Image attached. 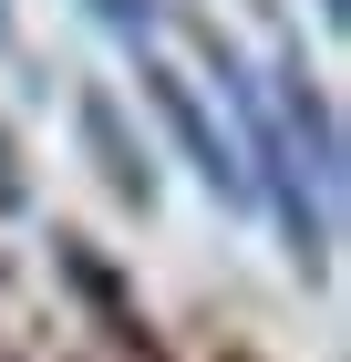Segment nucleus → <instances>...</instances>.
<instances>
[{
  "label": "nucleus",
  "instance_id": "f257e3e1",
  "mask_svg": "<svg viewBox=\"0 0 351 362\" xmlns=\"http://www.w3.org/2000/svg\"><path fill=\"white\" fill-rule=\"evenodd\" d=\"M135 83L155 93V114H165V124H176V145H186V166L207 176L217 197H238V187H248V166H238V145H227V135H217V124H207V104H196V93L176 83V73H155V62H145Z\"/></svg>",
  "mask_w": 351,
  "mask_h": 362
},
{
  "label": "nucleus",
  "instance_id": "f03ea898",
  "mask_svg": "<svg viewBox=\"0 0 351 362\" xmlns=\"http://www.w3.org/2000/svg\"><path fill=\"white\" fill-rule=\"evenodd\" d=\"M83 135H93V156H104V176H114L124 197H135V207L155 197V176H145V156L124 145V124H114V104H104V93H83Z\"/></svg>",
  "mask_w": 351,
  "mask_h": 362
},
{
  "label": "nucleus",
  "instance_id": "7ed1b4c3",
  "mask_svg": "<svg viewBox=\"0 0 351 362\" xmlns=\"http://www.w3.org/2000/svg\"><path fill=\"white\" fill-rule=\"evenodd\" d=\"M279 114H290L299 135H310V166H321V176H341V124H331V104H321V83H310L299 62H290V83H279Z\"/></svg>",
  "mask_w": 351,
  "mask_h": 362
},
{
  "label": "nucleus",
  "instance_id": "20e7f679",
  "mask_svg": "<svg viewBox=\"0 0 351 362\" xmlns=\"http://www.w3.org/2000/svg\"><path fill=\"white\" fill-rule=\"evenodd\" d=\"M93 11H104L114 31H145V21H155V0H93Z\"/></svg>",
  "mask_w": 351,
  "mask_h": 362
},
{
  "label": "nucleus",
  "instance_id": "39448f33",
  "mask_svg": "<svg viewBox=\"0 0 351 362\" xmlns=\"http://www.w3.org/2000/svg\"><path fill=\"white\" fill-rule=\"evenodd\" d=\"M0 31H11V11H0Z\"/></svg>",
  "mask_w": 351,
  "mask_h": 362
}]
</instances>
